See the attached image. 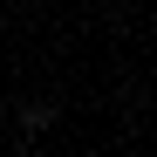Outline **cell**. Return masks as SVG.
<instances>
[{
  "label": "cell",
  "instance_id": "obj_1",
  "mask_svg": "<svg viewBox=\"0 0 157 157\" xmlns=\"http://www.w3.org/2000/svg\"><path fill=\"white\" fill-rule=\"evenodd\" d=\"M55 116H62V102H21V130H28V137H34V130H48Z\"/></svg>",
  "mask_w": 157,
  "mask_h": 157
},
{
  "label": "cell",
  "instance_id": "obj_2",
  "mask_svg": "<svg viewBox=\"0 0 157 157\" xmlns=\"http://www.w3.org/2000/svg\"><path fill=\"white\" fill-rule=\"evenodd\" d=\"M109 7H130V0H109Z\"/></svg>",
  "mask_w": 157,
  "mask_h": 157
}]
</instances>
